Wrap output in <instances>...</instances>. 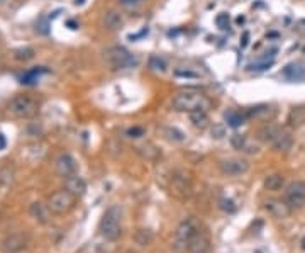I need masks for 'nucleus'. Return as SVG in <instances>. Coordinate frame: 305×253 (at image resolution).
<instances>
[{
	"instance_id": "2",
	"label": "nucleus",
	"mask_w": 305,
	"mask_h": 253,
	"mask_svg": "<svg viewBox=\"0 0 305 253\" xmlns=\"http://www.w3.org/2000/svg\"><path fill=\"white\" fill-rule=\"evenodd\" d=\"M99 231L102 238H105L107 241H115L122 233V211L120 207L112 206L109 207L104 216L100 219Z\"/></svg>"
},
{
	"instance_id": "24",
	"label": "nucleus",
	"mask_w": 305,
	"mask_h": 253,
	"mask_svg": "<svg viewBox=\"0 0 305 253\" xmlns=\"http://www.w3.org/2000/svg\"><path fill=\"white\" fill-rule=\"evenodd\" d=\"M173 77L181 78V80H198V78H200V73L195 72L193 68L178 67V68L173 70Z\"/></svg>"
},
{
	"instance_id": "7",
	"label": "nucleus",
	"mask_w": 305,
	"mask_h": 253,
	"mask_svg": "<svg viewBox=\"0 0 305 253\" xmlns=\"http://www.w3.org/2000/svg\"><path fill=\"white\" fill-rule=\"evenodd\" d=\"M219 170L227 177H241L249 172V161L244 158H224L219 161Z\"/></svg>"
},
{
	"instance_id": "11",
	"label": "nucleus",
	"mask_w": 305,
	"mask_h": 253,
	"mask_svg": "<svg viewBox=\"0 0 305 253\" xmlns=\"http://www.w3.org/2000/svg\"><path fill=\"white\" fill-rule=\"evenodd\" d=\"M65 189L70 192V194H73L76 199L81 195H85L86 192V182L83 180V177H80L78 174H73L70 177H66L65 179Z\"/></svg>"
},
{
	"instance_id": "22",
	"label": "nucleus",
	"mask_w": 305,
	"mask_h": 253,
	"mask_svg": "<svg viewBox=\"0 0 305 253\" xmlns=\"http://www.w3.org/2000/svg\"><path fill=\"white\" fill-rule=\"evenodd\" d=\"M190 123L193 128H197V129H207L208 124H210L207 110H195V113H190Z\"/></svg>"
},
{
	"instance_id": "40",
	"label": "nucleus",
	"mask_w": 305,
	"mask_h": 253,
	"mask_svg": "<svg viewBox=\"0 0 305 253\" xmlns=\"http://www.w3.org/2000/svg\"><path fill=\"white\" fill-rule=\"evenodd\" d=\"M5 146V138H4V134H0V150H2Z\"/></svg>"
},
{
	"instance_id": "23",
	"label": "nucleus",
	"mask_w": 305,
	"mask_h": 253,
	"mask_svg": "<svg viewBox=\"0 0 305 253\" xmlns=\"http://www.w3.org/2000/svg\"><path fill=\"white\" fill-rule=\"evenodd\" d=\"M122 17H120V14L119 12H115V11H109V12H105V16H104V24H105V27L107 29H110V31H114V29H119L120 26H122Z\"/></svg>"
},
{
	"instance_id": "12",
	"label": "nucleus",
	"mask_w": 305,
	"mask_h": 253,
	"mask_svg": "<svg viewBox=\"0 0 305 253\" xmlns=\"http://www.w3.org/2000/svg\"><path fill=\"white\" fill-rule=\"evenodd\" d=\"M56 172H58L61 177H65V179L76 174V160L68 153L59 155L58 160H56Z\"/></svg>"
},
{
	"instance_id": "37",
	"label": "nucleus",
	"mask_w": 305,
	"mask_h": 253,
	"mask_svg": "<svg viewBox=\"0 0 305 253\" xmlns=\"http://www.w3.org/2000/svg\"><path fill=\"white\" fill-rule=\"evenodd\" d=\"M212 136H214V138H217V139L224 138V136H226L224 126H221V124H216V126H214V128H212Z\"/></svg>"
},
{
	"instance_id": "35",
	"label": "nucleus",
	"mask_w": 305,
	"mask_h": 253,
	"mask_svg": "<svg viewBox=\"0 0 305 253\" xmlns=\"http://www.w3.org/2000/svg\"><path fill=\"white\" fill-rule=\"evenodd\" d=\"M221 209L224 212H229V214H231V212H236L237 207L231 199H221Z\"/></svg>"
},
{
	"instance_id": "16",
	"label": "nucleus",
	"mask_w": 305,
	"mask_h": 253,
	"mask_svg": "<svg viewBox=\"0 0 305 253\" xmlns=\"http://www.w3.org/2000/svg\"><path fill=\"white\" fill-rule=\"evenodd\" d=\"M271 145H273V148L277 151H283V153H287V151L292 150L293 138H292V134H290L288 131L280 129V133L277 134V138L273 139Z\"/></svg>"
},
{
	"instance_id": "10",
	"label": "nucleus",
	"mask_w": 305,
	"mask_h": 253,
	"mask_svg": "<svg viewBox=\"0 0 305 253\" xmlns=\"http://www.w3.org/2000/svg\"><path fill=\"white\" fill-rule=\"evenodd\" d=\"M187 251L188 253H210V240L205 233L198 231L190 238L188 241V246H187Z\"/></svg>"
},
{
	"instance_id": "9",
	"label": "nucleus",
	"mask_w": 305,
	"mask_h": 253,
	"mask_svg": "<svg viewBox=\"0 0 305 253\" xmlns=\"http://www.w3.org/2000/svg\"><path fill=\"white\" fill-rule=\"evenodd\" d=\"M264 209L274 219H285V217L292 214V207L288 206L287 201L282 199H268L264 202Z\"/></svg>"
},
{
	"instance_id": "32",
	"label": "nucleus",
	"mask_w": 305,
	"mask_h": 253,
	"mask_svg": "<svg viewBox=\"0 0 305 253\" xmlns=\"http://www.w3.org/2000/svg\"><path fill=\"white\" fill-rule=\"evenodd\" d=\"M246 143H248V138L244 134H234L232 138H231V145L236 150H239V151L244 148V145H246Z\"/></svg>"
},
{
	"instance_id": "25",
	"label": "nucleus",
	"mask_w": 305,
	"mask_h": 253,
	"mask_svg": "<svg viewBox=\"0 0 305 253\" xmlns=\"http://www.w3.org/2000/svg\"><path fill=\"white\" fill-rule=\"evenodd\" d=\"M136 151L142 156V158H146V160H156L158 155H160V151H158V148H156L155 145H151V143H146V145L137 146Z\"/></svg>"
},
{
	"instance_id": "3",
	"label": "nucleus",
	"mask_w": 305,
	"mask_h": 253,
	"mask_svg": "<svg viewBox=\"0 0 305 253\" xmlns=\"http://www.w3.org/2000/svg\"><path fill=\"white\" fill-rule=\"evenodd\" d=\"M104 58L112 70H127L137 65V58L122 46H112L105 49Z\"/></svg>"
},
{
	"instance_id": "27",
	"label": "nucleus",
	"mask_w": 305,
	"mask_h": 253,
	"mask_svg": "<svg viewBox=\"0 0 305 253\" xmlns=\"http://www.w3.org/2000/svg\"><path fill=\"white\" fill-rule=\"evenodd\" d=\"M274 63V58H261V60H256V62L249 63L246 70L248 72H264V70H268L271 65Z\"/></svg>"
},
{
	"instance_id": "1",
	"label": "nucleus",
	"mask_w": 305,
	"mask_h": 253,
	"mask_svg": "<svg viewBox=\"0 0 305 253\" xmlns=\"http://www.w3.org/2000/svg\"><path fill=\"white\" fill-rule=\"evenodd\" d=\"M173 109L178 113H195V110H207L210 107V100L197 90H183L178 92L171 100Z\"/></svg>"
},
{
	"instance_id": "4",
	"label": "nucleus",
	"mask_w": 305,
	"mask_h": 253,
	"mask_svg": "<svg viewBox=\"0 0 305 253\" xmlns=\"http://www.w3.org/2000/svg\"><path fill=\"white\" fill-rule=\"evenodd\" d=\"M39 104L38 100H34L29 95H17L9 102V110L12 113L15 118L20 119H29L33 116L38 114Z\"/></svg>"
},
{
	"instance_id": "6",
	"label": "nucleus",
	"mask_w": 305,
	"mask_h": 253,
	"mask_svg": "<svg viewBox=\"0 0 305 253\" xmlns=\"http://www.w3.org/2000/svg\"><path fill=\"white\" fill-rule=\"evenodd\" d=\"M75 204H76V197L73 194H70L66 189L56 190L48 199L49 211L54 212V214H68V212L75 207Z\"/></svg>"
},
{
	"instance_id": "34",
	"label": "nucleus",
	"mask_w": 305,
	"mask_h": 253,
	"mask_svg": "<svg viewBox=\"0 0 305 253\" xmlns=\"http://www.w3.org/2000/svg\"><path fill=\"white\" fill-rule=\"evenodd\" d=\"M165 131H166V134H170L168 138L173 139V141H183V139H185L183 133H181V131H178L176 128H166Z\"/></svg>"
},
{
	"instance_id": "21",
	"label": "nucleus",
	"mask_w": 305,
	"mask_h": 253,
	"mask_svg": "<svg viewBox=\"0 0 305 253\" xmlns=\"http://www.w3.org/2000/svg\"><path fill=\"white\" fill-rule=\"evenodd\" d=\"M280 133V128L271 123H266L264 126L258 129V138L264 141V143H273V139L277 138V134Z\"/></svg>"
},
{
	"instance_id": "39",
	"label": "nucleus",
	"mask_w": 305,
	"mask_h": 253,
	"mask_svg": "<svg viewBox=\"0 0 305 253\" xmlns=\"http://www.w3.org/2000/svg\"><path fill=\"white\" fill-rule=\"evenodd\" d=\"M124 6H137V4H141L142 0H120Z\"/></svg>"
},
{
	"instance_id": "5",
	"label": "nucleus",
	"mask_w": 305,
	"mask_h": 253,
	"mask_svg": "<svg viewBox=\"0 0 305 253\" xmlns=\"http://www.w3.org/2000/svg\"><path fill=\"white\" fill-rule=\"evenodd\" d=\"M195 233H197L195 221L190 219V217H188V219H183L175 230V236H173V250L176 253L187 251L188 241H190V238L195 235Z\"/></svg>"
},
{
	"instance_id": "33",
	"label": "nucleus",
	"mask_w": 305,
	"mask_h": 253,
	"mask_svg": "<svg viewBox=\"0 0 305 253\" xmlns=\"http://www.w3.org/2000/svg\"><path fill=\"white\" fill-rule=\"evenodd\" d=\"M151 233L147 231V230H139V233H136V241L139 243L141 246H144V245H147V243L151 241Z\"/></svg>"
},
{
	"instance_id": "30",
	"label": "nucleus",
	"mask_w": 305,
	"mask_h": 253,
	"mask_svg": "<svg viewBox=\"0 0 305 253\" xmlns=\"http://www.w3.org/2000/svg\"><path fill=\"white\" fill-rule=\"evenodd\" d=\"M46 70L43 68V67H39V68H36V70H30V72H27L22 77V83H34L36 82V77H39V73H44Z\"/></svg>"
},
{
	"instance_id": "8",
	"label": "nucleus",
	"mask_w": 305,
	"mask_h": 253,
	"mask_svg": "<svg viewBox=\"0 0 305 253\" xmlns=\"http://www.w3.org/2000/svg\"><path fill=\"white\" fill-rule=\"evenodd\" d=\"M285 201L288 202V206L292 209H300L305 206V182L295 180L287 187L285 192Z\"/></svg>"
},
{
	"instance_id": "26",
	"label": "nucleus",
	"mask_w": 305,
	"mask_h": 253,
	"mask_svg": "<svg viewBox=\"0 0 305 253\" xmlns=\"http://www.w3.org/2000/svg\"><path fill=\"white\" fill-rule=\"evenodd\" d=\"M283 184H285V180H283V177L280 175V174L268 175L266 179H264V187H266L268 190H273V192H277V190L282 189Z\"/></svg>"
},
{
	"instance_id": "20",
	"label": "nucleus",
	"mask_w": 305,
	"mask_h": 253,
	"mask_svg": "<svg viewBox=\"0 0 305 253\" xmlns=\"http://www.w3.org/2000/svg\"><path fill=\"white\" fill-rule=\"evenodd\" d=\"M224 118H226L227 126H231V128H239V126H242L248 121L246 113H244V110L241 113V110H236V109L227 110V113L224 114Z\"/></svg>"
},
{
	"instance_id": "31",
	"label": "nucleus",
	"mask_w": 305,
	"mask_h": 253,
	"mask_svg": "<svg viewBox=\"0 0 305 253\" xmlns=\"http://www.w3.org/2000/svg\"><path fill=\"white\" fill-rule=\"evenodd\" d=\"M216 24H217L219 29H222V31L229 29V24H231V17H229V14H226V12L219 14V16L216 17Z\"/></svg>"
},
{
	"instance_id": "28",
	"label": "nucleus",
	"mask_w": 305,
	"mask_h": 253,
	"mask_svg": "<svg viewBox=\"0 0 305 253\" xmlns=\"http://www.w3.org/2000/svg\"><path fill=\"white\" fill-rule=\"evenodd\" d=\"M149 68L152 70V72H156V73H165L168 70L166 60L158 57V54H152V57L149 58Z\"/></svg>"
},
{
	"instance_id": "42",
	"label": "nucleus",
	"mask_w": 305,
	"mask_h": 253,
	"mask_svg": "<svg viewBox=\"0 0 305 253\" xmlns=\"http://www.w3.org/2000/svg\"><path fill=\"white\" fill-rule=\"evenodd\" d=\"M83 2H85V0H75L76 6H81V4H83Z\"/></svg>"
},
{
	"instance_id": "13",
	"label": "nucleus",
	"mask_w": 305,
	"mask_h": 253,
	"mask_svg": "<svg viewBox=\"0 0 305 253\" xmlns=\"http://www.w3.org/2000/svg\"><path fill=\"white\" fill-rule=\"evenodd\" d=\"M282 75L290 82H302V80H305V65L300 62L290 63L283 68Z\"/></svg>"
},
{
	"instance_id": "29",
	"label": "nucleus",
	"mask_w": 305,
	"mask_h": 253,
	"mask_svg": "<svg viewBox=\"0 0 305 253\" xmlns=\"http://www.w3.org/2000/svg\"><path fill=\"white\" fill-rule=\"evenodd\" d=\"M34 57V49L33 48H20L14 53V58L19 60V62H25V60H30Z\"/></svg>"
},
{
	"instance_id": "41",
	"label": "nucleus",
	"mask_w": 305,
	"mask_h": 253,
	"mask_svg": "<svg viewBox=\"0 0 305 253\" xmlns=\"http://www.w3.org/2000/svg\"><path fill=\"white\" fill-rule=\"evenodd\" d=\"M300 246H302V250L305 251V236L302 238V240H300Z\"/></svg>"
},
{
	"instance_id": "36",
	"label": "nucleus",
	"mask_w": 305,
	"mask_h": 253,
	"mask_svg": "<svg viewBox=\"0 0 305 253\" xmlns=\"http://www.w3.org/2000/svg\"><path fill=\"white\" fill-rule=\"evenodd\" d=\"M127 136H129V138H141V136H144V129L134 126V128L127 129Z\"/></svg>"
},
{
	"instance_id": "19",
	"label": "nucleus",
	"mask_w": 305,
	"mask_h": 253,
	"mask_svg": "<svg viewBox=\"0 0 305 253\" xmlns=\"http://www.w3.org/2000/svg\"><path fill=\"white\" fill-rule=\"evenodd\" d=\"M49 207H48V204H43V202H33L30 204V207H29V214L34 217L36 221H39V222H46L48 221V217H49Z\"/></svg>"
},
{
	"instance_id": "15",
	"label": "nucleus",
	"mask_w": 305,
	"mask_h": 253,
	"mask_svg": "<svg viewBox=\"0 0 305 253\" xmlns=\"http://www.w3.org/2000/svg\"><path fill=\"white\" fill-rule=\"evenodd\" d=\"M25 243H27V238L20 235V233H15V235H10L4 241V250L7 253H17L25 246Z\"/></svg>"
},
{
	"instance_id": "17",
	"label": "nucleus",
	"mask_w": 305,
	"mask_h": 253,
	"mask_svg": "<svg viewBox=\"0 0 305 253\" xmlns=\"http://www.w3.org/2000/svg\"><path fill=\"white\" fill-rule=\"evenodd\" d=\"M246 113V118L248 119H268L273 116V109L271 105H254V107H249L244 110Z\"/></svg>"
},
{
	"instance_id": "38",
	"label": "nucleus",
	"mask_w": 305,
	"mask_h": 253,
	"mask_svg": "<svg viewBox=\"0 0 305 253\" xmlns=\"http://www.w3.org/2000/svg\"><path fill=\"white\" fill-rule=\"evenodd\" d=\"M249 44V33H242V38H241V48H246Z\"/></svg>"
},
{
	"instance_id": "18",
	"label": "nucleus",
	"mask_w": 305,
	"mask_h": 253,
	"mask_svg": "<svg viewBox=\"0 0 305 253\" xmlns=\"http://www.w3.org/2000/svg\"><path fill=\"white\" fill-rule=\"evenodd\" d=\"M171 185H173V190H175L176 194H180L181 197H188L192 194L190 180H188L185 175H175L173 177Z\"/></svg>"
},
{
	"instance_id": "14",
	"label": "nucleus",
	"mask_w": 305,
	"mask_h": 253,
	"mask_svg": "<svg viewBox=\"0 0 305 253\" xmlns=\"http://www.w3.org/2000/svg\"><path fill=\"white\" fill-rule=\"evenodd\" d=\"M287 124L292 129L302 128L305 124V105H295V107L290 109L287 116Z\"/></svg>"
}]
</instances>
